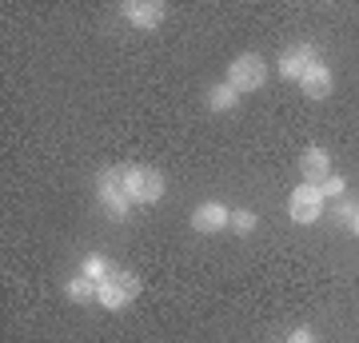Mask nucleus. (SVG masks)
Listing matches in <instances>:
<instances>
[{
    "label": "nucleus",
    "instance_id": "5",
    "mask_svg": "<svg viewBox=\"0 0 359 343\" xmlns=\"http://www.w3.org/2000/svg\"><path fill=\"white\" fill-rule=\"evenodd\" d=\"M287 212H292L295 224H316L323 216V191L304 184V188L292 191V200H287Z\"/></svg>",
    "mask_w": 359,
    "mask_h": 343
},
{
    "label": "nucleus",
    "instance_id": "14",
    "mask_svg": "<svg viewBox=\"0 0 359 343\" xmlns=\"http://www.w3.org/2000/svg\"><path fill=\"white\" fill-rule=\"evenodd\" d=\"M252 228H256V216H252L248 208H240V212H231V231H240V236H248Z\"/></svg>",
    "mask_w": 359,
    "mask_h": 343
},
{
    "label": "nucleus",
    "instance_id": "15",
    "mask_svg": "<svg viewBox=\"0 0 359 343\" xmlns=\"http://www.w3.org/2000/svg\"><path fill=\"white\" fill-rule=\"evenodd\" d=\"M323 196H344V176H327V184H323Z\"/></svg>",
    "mask_w": 359,
    "mask_h": 343
},
{
    "label": "nucleus",
    "instance_id": "10",
    "mask_svg": "<svg viewBox=\"0 0 359 343\" xmlns=\"http://www.w3.org/2000/svg\"><path fill=\"white\" fill-rule=\"evenodd\" d=\"M299 88H304V96L308 100H327V92H332V72H327V64H311L308 72H304V80H299Z\"/></svg>",
    "mask_w": 359,
    "mask_h": 343
},
{
    "label": "nucleus",
    "instance_id": "3",
    "mask_svg": "<svg viewBox=\"0 0 359 343\" xmlns=\"http://www.w3.org/2000/svg\"><path fill=\"white\" fill-rule=\"evenodd\" d=\"M264 80H268V64L259 60V56H252V52H248V56H236V60H231L228 84L240 92V96H244V92L264 88Z\"/></svg>",
    "mask_w": 359,
    "mask_h": 343
},
{
    "label": "nucleus",
    "instance_id": "17",
    "mask_svg": "<svg viewBox=\"0 0 359 343\" xmlns=\"http://www.w3.org/2000/svg\"><path fill=\"white\" fill-rule=\"evenodd\" d=\"M287 343H311V331H308V328L292 331V339H287Z\"/></svg>",
    "mask_w": 359,
    "mask_h": 343
},
{
    "label": "nucleus",
    "instance_id": "8",
    "mask_svg": "<svg viewBox=\"0 0 359 343\" xmlns=\"http://www.w3.org/2000/svg\"><path fill=\"white\" fill-rule=\"evenodd\" d=\"M311 64H316V48H311V44H292V48H283V56H280V72L287 80H304V72H308Z\"/></svg>",
    "mask_w": 359,
    "mask_h": 343
},
{
    "label": "nucleus",
    "instance_id": "12",
    "mask_svg": "<svg viewBox=\"0 0 359 343\" xmlns=\"http://www.w3.org/2000/svg\"><path fill=\"white\" fill-rule=\"evenodd\" d=\"M65 292H68V300H76V304H96L100 288H96V280H88L84 271H76V276L65 283Z\"/></svg>",
    "mask_w": 359,
    "mask_h": 343
},
{
    "label": "nucleus",
    "instance_id": "4",
    "mask_svg": "<svg viewBox=\"0 0 359 343\" xmlns=\"http://www.w3.org/2000/svg\"><path fill=\"white\" fill-rule=\"evenodd\" d=\"M100 200L108 203V212H112L116 220L128 216V191H124V168H108V172H100Z\"/></svg>",
    "mask_w": 359,
    "mask_h": 343
},
{
    "label": "nucleus",
    "instance_id": "7",
    "mask_svg": "<svg viewBox=\"0 0 359 343\" xmlns=\"http://www.w3.org/2000/svg\"><path fill=\"white\" fill-rule=\"evenodd\" d=\"M192 228L204 231V236H212V231H224V228H231V212L224 208V203L208 200V203H200V208L192 212Z\"/></svg>",
    "mask_w": 359,
    "mask_h": 343
},
{
    "label": "nucleus",
    "instance_id": "13",
    "mask_svg": "<svg viewBox=\"0 0 359 343\" xmlns=\"http://www.w3.org/2000/svg\"><path fill=\"white\" fill-rule=\"evenodd\" d=\"M112 260H104V255H88V260H84V264H80V271H84V276H88V280H96L100 283L104 276H108V271H112Z\"/></svg>",
    "mask_w": 359,
    "mask_h": 343
},
{
    "label": "nucleus",
    "instance_id": "2",
    "mask_svg": "<svg viewBox=\"0 0 359 343\" xmlns=\"http://www.w3.org/2000/svg\"><path fill=\"white\" fill-rule=\"evenodd\" d=\"M124 191L132 203H156L164 196V176L148 164H124Z\"/></svg>",
    "mask_w": 359,
    "mask_h": 343
},
{
    "label": "nucleus",
    "instance_id": "1",
    "mask_svg": "<svg viewBox=\"0 0 359 343\" xmlns=\"http://www.w3.org/2000/svg\"><path fill=\"white\" fill-rule=\"evenodd\" d=\"M96 288H100L96 304H104L108 311H120V307H128L132 300L140 295V280H136L132 271H124V267H112V271L96 283Z\"/></svg>",
    "mask_w": 359,
    "mask_h": 343
},
{
    "label": "nucleus",
    "instance_id": "11",
    "mask_svg": "<svg viewBox=\"0 0 359 343\" xmlns=\"http://www.w3.org/2000/svg\"><path fill=\"white\" fill-rule=\"evenodd\" d=\"M208 108L212 112H236L240 108V92L231 88V84H212L208 88Z\"/></svg>",
    "mask_w": 359,
    "mask_h": 343
},
{
    "label": "nucleus",
    "instance_id": "9",
    "mask_svg": "<svg viewBox=\"0 0 359 343\" xmlns=\"http://www.w3.org/2000/svg\"><path fill=\"white\" fill-rule=\"evenodd\" d=\"M120 13L128 16L136 28H156L164 20V4H160V0H128Z\"/></svg>",
    "mask_w": 359,
    "mask_h": 343
},
{
    "label": "nucleus",
    "instance_id": "6",
    "mask_svg": "<svg viewBox=\"0 0 359 343\" xmlns=\"http://www.w3.org/2000/svg\"><path fill=\"white\" fill-rule=\"evenodd\" d=\"M299 176H304V184H311V188H323L327 176H332V156L323 152V148H308V152L299 156Z\"/></svg>",
    "mask_w": 359,
    "mask_h": 343
},
{
    "label": "nucleus",
    "instance_id": "18",
    "mask_svg": "<svg viewBox=\"0 0 359 343\" xmlns=\"http://www.w3.org/2000/svg\"><path fill=\"white\" fill-rule=\"evenodd\" d=\"M351 231H355V236H359V212H355V220H351Z\"/></svg>",
    "mask_w": 359,
    "mask_h": 343
},
{
    "label": "nucleus",
    "instance_id": "16",
    "mask_svg": "<svg viewBox=\"0 0 359 343\" xmlns=\"http://www.w3.org/2000/svg\"><path fill=\"white\" fill-rule=\"evenodd\" d=\"M355 212H359L355 203H339V208H335V216L344 220V224H351V220H355Z\"/></svg>",
    "mask_w": 359,
    "mask_h": 343
}]
</instances>
